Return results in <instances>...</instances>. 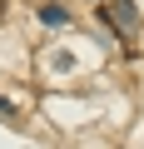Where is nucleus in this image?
Here are the masks:
<instances>
[{
  "instance_id": "nucleus-1",
  "label": "nucleus",
  "mask_w": 144,
  "mask_h": 149,
  "mask_svg": "<svg viewBox=\"0 0 144 149\" xmlns=\"http://www.w3.org/2000/svg\"><path fill=\"white\" fill-rule=\"evenodd\" d=\"M99 25H104V30L114 25V35H129V30L139 25V15H134V0H109V5H99Z\"/></svg>"
},
{
  "instance_id": "nucleus-2",
  "label": "nucleus",
  "mask_w": 144,
  "mask_h": 149,
  "mask_svg": "<svg viewBox=\"0 0 144 149\" xmlns=\"http://www.w3.org/2000/svg\"><path fill=\"white\" fill-rule=\"evenodd\" d=\"M40 20H45V25H70L65 5H40Z\"/></svg>"
},
{
  "instance_id": "nucleus-3",
  "label": "nucleus",
  "mask_w": 144,
  "mask_h": 149,
  "mask_svg": "<svg viewBox=\"0 0 144 149\" xmlns=\"http://www.w3.org/2000/svg\"><path fill=\"white\" fill-rule=\"evenodd\" d=\"M0 119H15V109H10V100L0 95Z\"/></svg>"
},
{
  "instance_id": "nucleus-4",
  "label": "nucleus",
  "mask_w": 144,
  "mask_h": 149,
  "mask_svg": "<svg viewBox=\"0 0 144 149\" xmlns=\"http://www.w3.org/2000/svg\"><path fill=\"white\" fill-rule=\"evenodd\" d=\"M0 5H5V0H0Z\"/></svg>"
}]
</instances>
